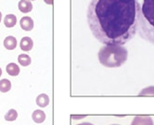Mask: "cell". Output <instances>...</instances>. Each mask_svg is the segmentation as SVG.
Instances as JSON below:
<instances>
[{"instance_id":"obj_1","label":"cell","mask_w":154,"mask_h":125,"mask_svg":"<svg viewBox=\"0 0 154 125\" xmlns=\"http://www.w3.org/2000/svg\"><path fill=\"white\" fill-rule=\"evenodd\" d=\"M140 9L138 0H91L87 23L100 43L125 45L137 35Z\"/></svg>"},{"instance_id":"obj_2","label":"cell","mask_w":154,"mask_h":125,"mask_svg":"<svg viewBox=\"0 0 154 125\" xmlns=\"http://www.w3.org/2000/svg\"><path fill=\"white\" fill-rule=\"evenodd\" d=\"M137 33L144 41L154 45V0H143Z\"/></svg>"},{"instance_id":"obj_3","label":"cell","mask_w":154,"mask_h":125,"mask_svg":"<svg viewBox=\"0 0 154 125\" xmlns=\"http://www.w3.org/2000/svg\"><path fill=\"white\" fill-rule=\"evenodd\" d=\"M128 58L127 49L121 44H104L97 53L100 63L107 68L123 66Z\"/></svg>"},{"instance_id":"obj_4","label":"cell","mask_w":154,"mask_h":125,"mask_svg":"<svg viewBox=\"0 0 154 125\" xmlns=\"http://www.w3.org/2000/svg\"><path fill=\"white\" fill-rule=\"evenodd\" d=\"M131 125H154V122L149 116H137L133 119Z\"/></svg>"},{"instance_id":"obj_5","label":"cell","mask_w":154,"mask_h":125,"mask_svg":"<svg viewBox=\"0 0 154 125\" xmlns=\"http://www.w3.org/2000/svg\"><path fill=\"white\" fill-rule=\"evenodd\" d=\"M20 25L21 27V29L24 30V31H32L34 29V20L31 17H28V16H25V17H23L20 20Z\"/></svg>"},{"instance_id":"obj_6","label":"cell","mask_w":154,"mask_h":125,"mask_svg":"<svg viewBox=\"0 0 154 125\" xmlns=\"http://www.w3.org/2000/svg\"><path fill=\"white\" fill-rule=\"evenodd\" d=\"M20 47L23 51H31L32 48L34 47V41H32V38L28 37V36H25V37H23L20 42Z\"/></svg>"},{"instance_id":"obj_7","label":"cell","mask_w":154,"mask_h":125,"mask_svg":"<svg viewBox=\"0 0 154 125\" xmlns=\"http://www.w3.org/2000/svg\"><path fill=\"white\" fill-rule=\"evenodd\" d=\"M18 8L20 12L23 13H29L32 10V4L30 0H20L18 3Z\"/></svg>"},{"instance_id":"obj_8","label":"cell","mask_w":154,"mask_h":125,"mask_svg":"<svg viewBox=\"0 0 154 125\" xmlns=\"http://www.w3.org/2000/svg\"><path fill=\"white\" fill-rule=\"evenodd\" d=\"M3 44L5 48H7L8 50H13L17 47V39L12 35H9L5 38Z\"/></svg>"},{"instance_id":"obj_9","label":"cell","mask_w":154,"mask_h":125,"mask_svg":"<svg viewBox=\"0 0 154 125\" xmlns=\"http://www.w3.org/2000/svg\"><path fill=\"white\" fill-rule=\"evenodd\" d=\"M49 96L47 94H40L36 97V105L40 108H46L49 104Z\"/></svg>"},{"instance_id":"obj_10","label":"cell","mask_w":154,"mask_h":125,"mask_svg":"<svg viewBox=\"0 0 154 125\" xmlns=\"http://www.w3.org/2000/svg\"><path fill=\"white\" fill-rule=\"evenodd\" d=\"M32 119L35 123H42V122H44V120H46V114L43 110L36 109L32 112Z\"/></svg>"},{"instance_id":"obj_11","label":"cell","mask_w":154,"mask_h":125,"mask_svg":"<svg viewBox=\"0 0 154 125\" xmlns=\"http://www.w3.org/2000/svg\"><path fill=\"white\" fill-rule=\"evenodd\" d=\"M6 71L10 76H18L20 74V67L16 63H8L6 67Z\"/></svg>"},{"instance_id":"obj_12","label":"cell","mask_w":154,"mask_h":125,"mask_svg":"<svg viewBox=\"0 0 154 125\" xmlns=\"http://www.w3.org/2000/svg\"><path fill=\"white\" fill-rule=\"evenodd\" d=\"M17 23V17L14 14H8L4 18V24L7 28H12Z\"/></svg>"},{"instance_id":"obj_13","label":"cell","mask_w":154,"mask_h":125,"mask_svg":"<svg viewBox=\"0 0 154 125\" xmlns=\"http://www.w3.org/2000/svg\"><path fill=\"white\" fill-rule=\"evenodd\" d=\"M18 61H19V63L21 66H23V67H27V66H29L32 63V59L30 58V56L27 55V54H20V55H19Z\"/></svg>"},{"instance_id":"obj_14","label":"cell","mask_w":154,"mask_h":125,"mask_svg":"<svg viewBox=\"0 0 154 125\" xmlns=\"http://www.w3.org/2000/svg\"><path fill=\"white\" fill-rule=\"evenodd\" d=\"M11 89V83L8 79H2L0 81V92L7 93Z\"/></svg>"},{"instance_id":"obj_15","label":"cell","mask_w":154,"mask_h":125,"mask_svg":"<svg viewBox=\"0 0 154 125\" xmlns=\"http://www.w3.org/2000/svg\"><path fill=\"white\" fill-rule=\"evenodd\" d=\"M18 118V113L15 109H9L5 115V120L7 121H13Z\"/></svg>"},{"instance_id":"obj_16","label":"cell","mask_w":154,"mask_h":125,"mask_svg":"<svg viewBox=\"0 0 154 125\" xmlns=\"http://www.w3.org/2000/svg\"><path fill=\"white\" fill-rule=\"evenodd\" d=\"M138 96H154V86H149L145 89H143L139 93Z\"/></svg>"},{"instance_id":"obj_17","label":"cell","mask_w":154,"mask_h":125,"mask_svg":"<svg viewBox=\"0 0 154 125\" xmlns=\"http://www.w3.org/2000/svg\"><path fill=\"white\" fill-rule=\"evenodd\" d=\"M77 125H94V124H92L91 122H82V123H79Z\"/></svg>"},{"instance_id":"obj_18","label":"cell","mask_w":154,"mask_h":125,"mask_svg":"<svg viewBox=\"0 0 154 125\" xmlns=\"http://www.w3.org/2000/svg\"><path fill=\"white\" fill-rule=\"evenodd\" d=\"M48 5H52L53 4V0H44Z\"/></svg>"},{"instance_id":"obj_19","label":"cell","mask_w":154,"mask_h":125,"mask_svg":"<svg viewBox=\"0 0 154 125\" xmlns=\"http://www.w3.org/2000/svg\"><path fill=\"white\" fill-rule=\"evenodd\" d=\"M85 116H83V117H74V116H72V119H77V120H79V119H83V118H85Z\"/></svg>"},{"instance_id":"obj_20","label":"cell","mask_w":154,"mask_h":125,"mask_svg":"<svg viewBox=\"0 0 154 125\" xmlns=\"http://www.w3.org/2000/svg\"><path fill=\"white\" fill-rule=\"evenodd\" d=\"M1 20H2V13L0 12V22H1Z\"/></svg>"},{"instance_id":"obj_21","label":"cell","mask_w":154,"mask_h":125,"mask_svg":"<svg viewBox=\"0 0 154 125\" xmlns=\"http://www.w3.org/2000/svg\"><path fill=\"white\" fill-rule=\"evenodd\" d=\"M2 75V70H1V68H0V77H1Z\"/></svg>"},{"instance_id":"obj_22","label":"cell","mask_w":154,"mask_h":125,"mask_svg":"<svg viewBox=\"0 0 154 125\" xmlns=\"http://www.w3.org/2000/svg\"><path fill=\"white\" fill-rule=\"evenodd\" d=\"M30 1H35V0H30Z\"/></svg>"},{"instance_id":"obj_23","label":"cell","mask_w":154,"mask_h":125,"mask_svg":"<svg viewBox=\"0 0 154 125\" xmlns=\"http://www.w3.org/2000/svg\"><path fill=\"white\" fill-rule=\"evenodd\" d=\"M112 125H118V124H112Z\"/></svg>"}]
</instances>
